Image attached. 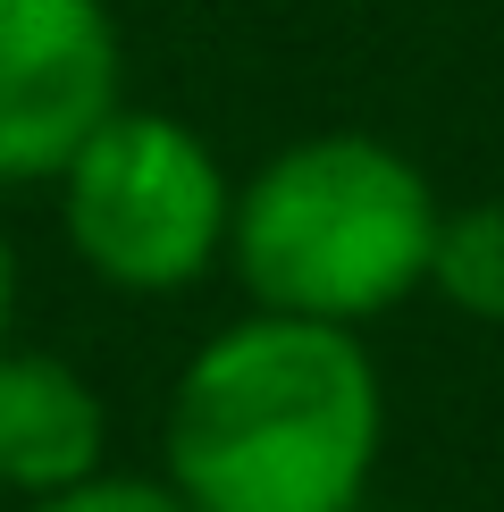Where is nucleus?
I'll return each mask as SVG.
<instances>
[{
  "label": "nucleus",
  "mask_w": 504,
  "mask_h": 512,
  "mask_svg": "<svg viewBox=\"0 0 504 512\" xmlns=\"http://www.w3.org/2000/svg\"><path fill=\"white\" fill-rule=\"evenodd\" d=\"M110 454V403L59 353L9 345L0 353V487L9 496H59L93 479Z\"/></svg>",
  "instance_id": "nucleus-5"
},
{
  "label": "nucleus",
  "mask_w": 504,
  "mask_h": 512,
  "mask_svg": "<svg viewBox=\"0 0 504 512\" xmlns=\"http://www.w3.org/2000/svg\"><path fill=\"white\" fill-rule=\"evenodd\" d=\"M387 387L353 328L252 311L177 370L160 479L194 512H362Z\"/></svg>",
  "instance_id": "nucleus-1"
},
{
  "label": "nucleus",
  "mask_w": 504,
  "mask_h": 512,
  "mask_svg": "<svg viewBox=\"0 0 504 512\" xmlns=\"http://www.w3.org/2000/svg\"><path fill=\"white\" fill-rule=\"evenodd\" d=\"M110 0H0V185H51L118 110Z\"/></svg>",
  "instance_id": "nucleus-4"
},
{
  "label": "nucleus",
  "mask_w": 504,
  "mask_h": 512,
  "mask_svg": "<svg viewBox=\"0 0 504 512\" xmlns=\"http://www.w3.org/2000/svg\"><path fill=\"white\" fill-rule=\"evenodd\" d=\"M26 512H194L168 479H135V471H93L59 496H34Z\"/></svg>",
  "instance_id": "nucleus-7"
},
{
  "label": "nucleus",
  "mask_w": 504,
  "mask_h": 512,
  "mask_svg": "<svg viewBox=\"0 0 504 512\" xmlns=\"http://www.w3.org/2000/svg\"><path fill=\"white\" fill-rule=\"evenodd\" d=\"M17 345V244H9V227H0V353Z\"/></svg>",
  "instance_id": "nucleus-8"
},
{
  "label": "nucleus",
  "mask_w": 504,
  "mask_h": 512,
  "mask_svg": "<svg viewBox=\"0 0 504 512\" xmlns=\"http://www.w3.org/2000/svg\"><path fill=\"white\" fill-rule=\"evenodd\" d=\"M437 219H446L437 185L395 143L328 126V135L269 152L236 185L227 261L252 311L362 328L429 286Z\"/></svg>",
  "instance_id": "nucleus-2"
},
{
  "label": "nucleus",
  "mask_w": 504,
  "mask_h": 512,
  "mask_svg": "<svg viewBox=\"0 0 504 512\" xmlns=\"http://www.w3.org/2000/svg\"><path fill=\"white\" fill-rule=\"evenodd\" d=\"M429 294L454 303L462 319H479V328H504V202H462L437 219Z\"/></svg>",
  "instance_id": "nucleus-6"
},
{
  "label": "nucleus",
  "mask_w": 504,
  "mask_h": 512,
  "mask_svg": "<svg viewBox=\"0 0 504 512\" xmlns=\"http://www.w3.org/2000/svg\"><path fill=\"white\" fill-rule=\"evenodd\" d=\"M59 236L110 294H185L227 261L236 177L168 110H118L59 168Z\"/></svg>",
  "instance_id": "nucleus-3"
}]
</instances>
